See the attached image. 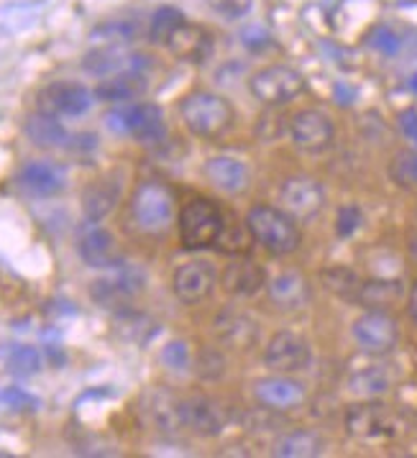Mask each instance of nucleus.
<instances>
[{
  "mask_svg": "<svg viewBox=\"0 0 417 458\" xmlns=\"http://www.w3.org/2000/svg\"><path fill=\"white\" fill-rule=\"evenodd\" d=\"M246 225L251 231L254 241L269 251L272 257H287L300 249L302 233L297 228V220L282 208L274 205H256L246 216Z\"/></svg>",
  "mask_w": 417,
  "mask_h": 458,
  "instance_id": "f257e3e1",
  "label": "nucleus"
},
{
  "mask_svg": "<svg viewBox=\"0 0 417 458\" xmlns=\"http://www.w3.org/2000/svg\"><path fill=\"white\" fill-rule=\"evenodd\" d=\"M180 115L184 126L200 139H220L236 121L234 106L223 95L205 90L187 95L180 103Z\"/></svg>",
  "mask_w": 417,
  "mask_h": 458,
  "instance_id": "f03ea898",
  "label": "nucleus"
},
{
  "mask_svg": "<svg viewBox=\"0 0 417 458\" xmlns=\"http://www.w3.org/2000/svg\"><path fill=\"white\" fill-rule=\"evenodd\" d=\"M180 241L187 251H202L210 246H218L223 228H226V216L218 208V202L208 198H195L184 202L180 210Z\"/></svg>",
  "mask_w": 417,
  "mask_h": 458,
  "instance_id": "7ed1b4c3",
  "label": "nucleus"
},
{
  "mask_svg": "<svg viewBox=\"0 0 417 458\" xmlns=\"http://www.w3.org/2000/svg\"><path fill=\"white\" fill-rule=\"evenodd\" d=\"M131 218L139 231L159 236L174 223V195L164 182L146 180L136 187L131 198Z\"/></svg>",
  "mask_w": 417,
  "mask_h": 458,
  "instance_id": "20e7f679",
  "label": "nucleus"
},
{
  "mask_svg": "<svg viewBox=\"0 0 417 458\" xmlns=\"http://www.w3.org/2000/svg\"><path fill=\"white\" fill-rule=\"evenodd\" d=\"M249 90L261 106L279 108V106L292 103L300 92L305 90V77L287 64H269V67L251 74Z\"/></svg>",
  "mask_w": 417,
  "mask_h": 458,
  "instance_id": "39448f33",
  "label": "nucleus"
},
{
  "mask_svg": "<svg viewBox=\"0 0 417 458\" xmlns=\"http://www.w3.org/2000/svg\"><path fill=\"white\" fill-rule=\"evenodd\" d=\"M144 282L146 276L139 267H128L121 261L118 267H113V276L92 282L90 294L92 300L106 310H126L131 297H136L144 290Z\"/></svg>",
  "mask_w": 417,
  "mask_h": 458,
  "instance_id": "423d86ee",
  "label": "nucleus"
},
{
  "mask_svg": "<svg viewBox=\"0 0 417 458\" xmlns=\"http://www.w3.org/2000/svg\"><path fill=\"white\" fill-rule=\"evenodd\" d=\"M92 100H95V92L88 90L85 85L59 80L38 90L37 110L56 115V118H77L90 110Z\"/></svg>",
  "mask_w": 417,
  "mask_h": 458,
  "instance_id": "0eeeda50",
  "label": "nucleus"
},
{
  "mask_svg": "<svg viewBox=\"0 0 417 458\" xmlns=\"http://www.w3.org/2000/svg\"><path fill=\"white\" fill-rule=\"evenodd\" d=\"M290 139L294 148L302 154H323L336 139V126L323 110H300L292 115Z\"/></svg>",
  "mask_w": 417,
  "mask_h": 458,
  "instance_id": "6e6552de",
  "label": "nucleus"
},
{
  "mask_svg": "<svg viewBox=\"0 0 417 458\" xmlns=\"http://www.w3.org/2000/svg\"><path fill=\"white\" fill-rule=\"evenodd\" d=\"M326 205V190L315 177L297 174L279 187V208L294 220H312Z\"/></svg>",
  "mask_w": 417,
  "mask_h": 458,
  "instance_id": "1a4fd4ad",
  "label": "nucleus"
},
{
  "mask_svg": "<svg viewBox=\"0 0 417 458\" xmlns=\"http://www.w3.org/2000/svg\"><path fill=\"white\" fill-rule=\"evenodd\" d=\"M353 338L369 356H387L395 351L399 338L397 320L387 310H366L353 323Z\"/></svg>",
  "mask_w": 417,
  "mask_h": 458,
  "instance_id": "9d476101",
  "label": "nucleus"
},
{
  "mask_svg": "<svg viewBox=\"0 0 417 458\" xmlns=\"http://www.w3.org/2000/svg\"><path fill=\"white\" fill-rule=\"evenodd\" d=\"M216 284H218V272L205 259H192L182 264L172 276V290L184 305H198L202 300H208L216 290Z\"/></svg>",
  "mask_w": 417,
  "mask_h": 458,
  "instance_id": "9b49d317",
  "label": "nucleus"
},
{
  "mask_svg": "<svg viewBox=\"0 0 417 458\" xmlns=\"http://www.w3.org/2000/svg\"><path fill=\"white\" fill-rule=\"evenodd\" d=\"M310 344L302 335L292 330H279L264 351V364L274 374H294L310 367Z\"/></svg>",
  "mask_w": 417,
  "mask_h": 458,
  "instance_id": "f8f14e48",
  "label": "nucleus"
},
{
  "mask_svg": "<svg viewBox=\"0 0 417 458\" xmlns=\"http://www.w3.org/2000/svg\"><path fill=\"white\" fill-rule=\"evenodd\" d=\"M182 422L195 436L216 438V436L223 433V428L228 422V415H226V410L216 400L198 394V397L182 400Z\"/></svg>",
  "mask_w": 417,
  "mask_h": 458,
  "instance_id": "ddd939ff",
  "label": "nucleus"
},
{
  "mask_svg": "<svg viewBox=\"0 0 417 458\" xmlns=\"http://www.w3.org/2000/svg\"><path fill=\"white\" fill-rule=\"evenodd\" d=\"M345 428L356 438L374 440L392 433L395 418H392V412L381 403H362L348 407V412H345Z\"/></svg>",
  "mask_w": 417,
  "mask_h": 458,
  "instance_id": "4468645a",
  "label": "nucleus"
},
{
  "mask_svg": "<svg viewBox=\"0 0 417 458\" xmlns=\"http://www.w3.org/2000/svg\"><path fill=\"white\" fill-rule=\"evenodd\" d=\"M216 333L223 341V346L234 351H249L254 349L259 341V323L249 312L228 308L216 318Z\"/></svg>",
  "mask_w": 417,
  "mask_h": 458,
  "instance_id": "2eb2a0df",
  "label": "nucleus"
},
{
  "mask_svg": "<svg viewBox=\"0 0 417 458\" xmlns=\"http://www.w3.org/2000/svg\"><path fill=\"white\" fill-rule=\"evenodd\" d=\"M254 394L259 403L269 410H292V407H300L305 403V386L300 382L290 379L287 374H274V377H267V379H259L254 385Z\"/></svg>",
  "mask_w": 417,
  "mask_h": 458,
  "instance_id": "dca6fc26",
  "label": "nucleus"
},
{
  "mask_svg": "<svg viewBox=\"0 0 417 458\" xmlns=\"http://www.w3.org/2000/svg\"><path fill=\"white\" fill-rule=\"evenodd\" d=\"M121 192H123V182H121L118 174H106V177L88 184L82 190V213H85V220L98 223V220L110 216L115 210L118 200H121Z\"/></svg>",
  "mask_w": 417,
  "mask_h": 458,
  "instance_id": "f3484780",
  "label": "nucleus"
},
{
  "mask_svg": "<svg viewBox=\"0 0 417 458\" xmlns=\"http://www.w3.org/2000/svg\"><path fill=\"white\" fill-rule=\"evenodd\" d=\"M220 284H223L226 293L234 294V297H254L259 290H264L267 272L251 259L238 257L223 269Z\"/></svg>",
  "mask_w": 417,
  "mask_h": 458,
  "instance_id": "a211bd4d",
  "label": "nucleus"
},
{
  "mask_svg": "<svg viewBox=\"0 0 417 458\" xmlns=\"http://www.w3.org/2000/svg\"><path fill=\"white\" fill-rule=\"evenodd\" d=\"M141 404H144L146 418L151 420V425L157 430L174 433V430L184 428V422H182V400H177L169 389H164V386L149 389Z\"/></svg>",
  "mask_w": 417,
  "mask_h": 458,
  "instance_id": "6ab92c4d",
  "label": "nucleus"
},
{
  "mask_svg": "<svg viewBox=\"0 0 417 458\" xmlns=\"http://www.w3.org/2000/svg\"><path fill=\"white\" fill-rule=\"evenodd\" d=\"M77 254L92 269H113L121 264V257L115 251V239L106 228H90L77 241Z\"/></svg>",
  "mask_w": 417,
  "mask_h": 458,
  "instance_id": "aec40b11",
  "label": "nucleus"
},
{
  "mask_svg": "<svg viewBox=\"0 0 417 458\" xmlns=\"http://www.w3.org/2000/svg\"><path fill=\"white\" fill-rule=\"evenodd\" d=\"M19 182L26 192L37 195V198H55L64 190L67 177L62 172V166L52 162H29L19 172Z\"/></svg>",
  "mask_w": 417,
  "mask_h": 458,
  "instance_id": "412c9836",
  "label": "nucleus"
},
{
  "mask_svg": "<svg viewBox=\"0 0 417 458\" xmlns=\"http://www.w3.org/2000/svg\"><path fill=\"white\" fill-rule=\"evenodd\" d=\"M205 177L213 187H218L220 192L236 195V192H243L249 184V169L236 157L218 154L205 162Z\"/></svg>",
  "mask_w": 417,
  "mask_h": 458,
  "instance_id": "4be33fe9",
  "label": "nucleus"
},
{
  "mask_svg": "<svg viewBox=\"0 0 417 458\" xmlns=\"http://www.w3.org/2000/svg\"><path fill=\"white\" fill-rule=\"evenodd\" d=\"M128 136L139 144H159L166 136L164 113L157 103H136L128 108Z\"/></svg>",
  "mask_w": 417,
  "mask_h": 458,
  "instance_id": "5701e85b",
  "label": "nucleus"
},
{
  "mask_svg": "<svg viewBox=\"0 0 417 458\" xmlns=\"http://www.w3.org/2000/svg\"><path fill=\"white\" fill-rule=\"evenodd\" d=\"M95 98L103 103H126V100H136L146 92V77L139 70H121V72L108 74L95 85Z\"/></svg>",
  "mask_w": 417,
  "mask_h": 458,
  "instance_id": "b1692460",
  "label": "nucleus"
},
{
  "mask_svg": "<svg viewBox=\"0 0 417 458\" xmlns=\"http://www.w3.org/2000/svg\"><path fill=\"white\" fill-rule=\"evenodd\" d=\"M269 297L279 310H302L310 302L308 279L300 272H285V275L274 276L272 284H269Z\"/></svg>",
  "mask_w": 417,
  "mask_h": 458,
  "instance_id": "393cba45",
  "label": "nucleus"
},
{
  "mask_svg": "<svg viewBox=\"0 0 417 458\" xmlns=\"http://www.w3.org/2000/svg\"><path fill=\"white\" fill-rule=\"evenodd\" d=\"M210 47H213L210 34L202 26L187 23V21L166 41V49L180 59H187V62H205V56L210 55Z\"/></svg>",
  "mask_w": 417,
  "mask_h": 458,
  "instance_id": "a878e982",
  "label": "nucleus"
},
{
  "mask_svg": "<svg viewBox=\"0 0 417 458\" xmlns=\"http://www.w3.org/2000/svg\"><path fill=\"white\" fill-rule=\"evenodd\" d=\"M23 131H26V136L31 139V144H37L38 148L70 147V139H72L56 115L41 113V110H37L34 115L26 118Z\"/></svg>",
  "mask_w": 417,
  "mask_h": 458,
  "instance_id": "bb28decb",
  "label": "nucleus"
},
{
  "mask_svg": "<svg viewBox=\"0 0 417 458\" xmlns=\"http://www.w3.org/2000/svg\"><path fill=\"white\" fill-rule=\"evenodd\" d=\"M323 451H326V443L312 430H292L274 445V456L282 458H315Z\"/></svg>",
  "mask_w": 417,
  "mask_h": 458,
  "instance_id": "cd10ccee",
  "label": "nucleus"
},
{
  "mask_svg": "<svg viewBox=\"0 0 417 458\" xmlns=\"http://www.w3.org/2000/svg\"><path fill=\"white\" fill-rule=\"evenodd\" d=\"M402 297V284L397 279H369L362 284L359 293V305L366 310H389Z\"/></svg>",
  "mask_w": 417,
  "mask_h": 458,
  "instance_id": "c85d7f7f",
  "label": "nucleus"
},
{
  "mask_svg": "<svg viewBox=\"0 0 417 458\" xmlns=\"http://www.w3.org/2000/svg\"><path fill=\"white\" fill-rule=\"evenodd\" d=\"M348 389L363 397V400H377L381 394H387L392 389V377L384 367H369L356 371L351 379H348Z\"/></svg>",
  "mask_w": 417,
  "mask_h": 458,
  "instance_id": "c756f323",
  "label": "nucleus"
},
{
  "mask_svg": "<svg viewBox=\"0 0 417 458\" xmlns=\"http://www.w3.org/2000/svg\"><path fill=\"white\" fill-rule=\"evenodd\" d=\"M133 56H126L118 47L113 44H106L100 49H95L90 55H85L82 59V70L90 74H98V77H108V74L121 72L126 64H131Z\"/></svg>",
  "mask_w": 417,
  "mask_h": 458,
  "instance_id": "7c9ffc66",
  "label": "nucleus"
},
{
  "mask_svg": "<svg viewBox=\"0 0 417 458\" xmlns=\"http://www.w3.org/2000/svg\"><path fill=\"white\" fill-rule=\"evenodd\" d=\"M323 284L326 290H330L333 294H338L341 300H348V302H356L359 300V293H362V276L356 275L353 269H345V267H333L323 272Z\"/></svg>",
  "mask_w": 417,
  "mask_h": 458,
  "instance_id": "2f4dec72",
  "label": "nucleus"
},
{
  "mask_svg": "<svg viewBox=\"0 0 417 458\" xmlns=\"http://www.w3.org/2000/svg\"><path fill=\"white\" fill-rule=\"evenodd\" d=\"M115 320H118L121 335L128 338V341H133V344H141V346L149 344V338H154V333H159V328H157L146 315L133 312L131 308L115 312Z\"/></svg>",
  "mask_w": 417,
  "mask_h": 458,
  "instance_id": "473e14b6",
  "label": "nucleus"
},
{
  "mask_svg": "<svg viewBox=\"0 0 417 458\" xmlns=\"http://www.w3.org/2000/svg\"><path fill=\"white\" fill-rule=\"evenodd\" d=\"M41 353H38L37 346H29V344H19L13 349L8 351L5 356V369L13 374V377H21V379H29V377H37L41 371Z\"/></svg>",
  "mask_w": 417,
  "mask_h": 458,
  "instance_id": "72a5a7b5",
  "label": "nucleus"
},
{
  "mask_svg": "<svg viewBox=\"0 0 417 458\" xmlns=\"http://www.w3.org/2000/svg\"><path fill=\"white\" fill-rule=\"evenodd\" d=\"M182 23H184L182 11L172 8V5H162L151 16V23H149V41L151 44H159V47H166V41L172 38V34L180 29Z\"/></svg>",
  "mask_w": 417,
  "mask_h": 458,
  "instance_id": "f704fd0d",
  "label": "nucleus"
},
{
  "mask_svg": "<svg viewBox=\"0 0 417 458\" xmlns=\"http://www.w3.org/2000/svg\"><path fill=\"white\" fill-rule=\"evenodd\" d=\"M389 177L402 190H417V151L402 148L389 162Z\"/></svg>",
  "mask_w": 417,
  "mask_h": 458,
  "instance_id": "c9c22d12",
  "label": "nucleus"
},
{
  "mask_svg": "<svg viewBox=\"0 0 417 458\" xmlns=\"http://www.w3.org/2000/svg\"><path fill=\"white\" fill-rule=\"evenodd\" d=\"M136 37H139V23H133V21H110V23H103L92 31V38L113 44V47L128 44Z\"/></svg>",
  "mask_w": 417,
  "mask_h": 458,
  "instance_id": "e433bc0d",
  "label": "nucleus"
},
{
  "mask_svg": "<svg viewBox=\"0 0 417 458\" xmlns=\"http://www.w3.org/2000/svg\"><path fill=\"white\" fill-rule=\"evenodd\" d=\"M0 400L8 404L11 410H16V412H37L38 407H41L38 397H34L26 389H21V386H5L0 392Z\"/></svg>",
  "mask_w": 417,
  "mask_h": 458,
  "instance_id": "4c0bfd02",
  "label": "nucleus"
},
{
  "mask_svg": "<svg viewBox=\"0 0 417 458\" xmlns=\"http://www.w3.org/2000/svg\"><path fill=\"white\" fill-rule=\"evenodd\" d=\"M362 208H359V205H344V208L338 210V218H336V233H338L341 239H348V236H353V233L362 228Z\"/></svg>",
  "mask_w": 417,
  "mask_h": 458,
  "instance_id": "58836bf2",
  "label": "nucleus"
},
{
  "mask_svg": "<svg viewBox=\"0 0 417 458\" xmlns=\"http://www.w3.org/2000/svg\"><path fill=\"white\" fill-rule=\"evenodd\" d=\"M162 364L172 371H187L190 367V349L184 341H169L162 349Z\"/></svg>",
  "mask_w": 417,
  "mask_h": 458,
  "instance_id": "ea45409f",
  "label": "nucleus"
},
{
  "mask_svg": "<svg viewBox=\"0 0 417 458\" xmlns=\"http://www.w3.org/2000/svg\"><path fill=\"white\" fill-rule=\"evenodd\" d=\"M369 44L374 47V49H379L381 55H397L399 44H402V38L392 31V29H387V26H379V29H374L371 31V37H369Z\"/></svg>",
  "mask_w": 417,
  "mask_h": 458,
  "instance_id": "a19ab883",
  "label": "nucleus"
},
{
  "mask_svg": "<svg viewBox=\"0 0 417 458\" xmlns=\"http://www.w3.org/2000/svg\"><path fill=\"white\" fill-rule=\"evenodd\" d=\"M213 11L220 13L223 19L238 21L251 11V0H210Z\"/></svg>",
  "mask_w": 417,
  "mask_h": 458,
  "instance_id": "79ce46f5",
  "label": "nucleus"
},
{
  "mask_svg": "<svg viewBox=\"0 0 417 458\" xmlns=\"http://www.w3.org/2000/svg\"><path fill=\"white\" fill-rule=\"evenodd\" d=\"M198 374L205 379H218L223 374V356L218 351L205 349L198 359Z\"/></svg>",
  "mask_w": 417,
  "mask_h": 458,
  "instance_id": "37998d69",
  "label": "nucleus"
},
{
  "mask_svg": "<svg viewBox=\"0 0 417 458\" xmlns=\"http://www.w3.org/2000/svg\"><path fill=\"white\" fill-rule=\"evenodd\" d=\"M399 131H402V136L417 147V110L415 108H407L399 113Z\"/></svg>",
  "mask_w": 417,
  "mask_h": 458,
  "instance_id": "c03bdc74",
  "label": "nucleus"
},
{
  "mask_svg": "<svg viewBox=\"0 0 417 458\" xmlns=\"http://www.w3.org/2000/svg\"><path fill=\"white\" fill-rule=\"evenodd\" d=\"M243 47H249L251 52H259V49H264L267 44H269V34L264 31V29H259V26H251V29H243Z\"/></svg>",
  "mask_w": 417,
  "mask_h": 458,
  "instance_id": "a18cd8bd",
  "label": "nucleus"
},
{
  "mask_svg": "<svg viewBox=\"0 0 417 458\" xmlns=\"http://www.w3.org/2000/svg\"><path fill=\"white\" fill-rule=\"evenodd\" d=\"M106 126L118 136H128V108H113L106 115Z\"/></svg>",
  "mask_w": 417,
  "mask_h": 458,
  "instance_id": "49530a36",
  "label": "nucleus"
},
{
  "mask_svg": "<svg viewBox=\"0 0 417 458\" xmlns=\"http://www.w3.org/2000/svg\"><path fill=\"white\" fill-rule=\"evenodd\" d=\"M407 312H410L413 323L417 326V279L413 282V287H410V297H407Z\"/></svg>",
  "mask_w": 417,
  "mask_h": 458,
  "instance_id": "de8ad7c7",
  "label": "nucleus"
},
{
  "mask_svg": "<svg viewBox=\"0 0 417 458\" xmlns=\"http://www.w3.org/2000/svg\"><path fill=\"white\" fill-rule=\"evenodd\" d=\"M410 90H413L417 95V72L413 74V77H410Z\"/></svg>",
  "mask_w": 417,
  "mask_h": 458,
  "instance_id": "09e8293b",
  "label": "nucleus"
}]
</instances>
